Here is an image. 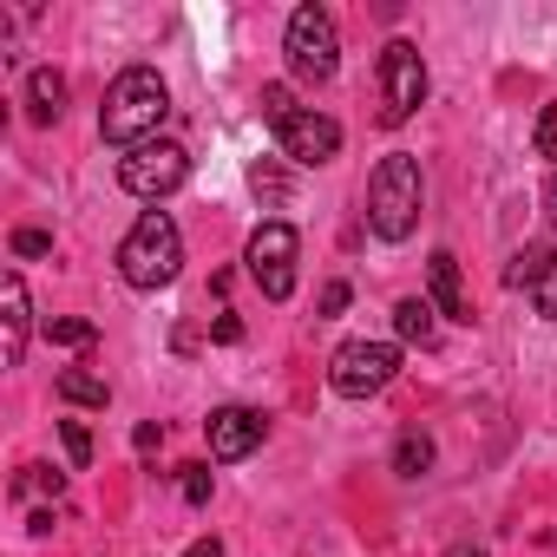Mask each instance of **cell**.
<instances>
[{
  "mask_svg": "<svg viewBox=\"0 0 557 557\" xmlns=\"http://www.w3.org/2000/svg\"><path fill=\"white\" fill-rule=\"evenodd\" d=\"M420 203H426V177H420V158L407 151H387L368 177V230L381 243H407L413 223H420Z\"/></svg>",
  "mask_w": 557,
  "mask_h": 557,
  "instance_id": "obj_2",
  "label": "cell"
},
{
  "mask_svg": "<svg viewBox=\"0 0 557 557\" xmlns=\"http://www.w3.org/2000/svg\"><path fill=\"white\" fill-rule=\"evenodd\" d=\"M537 151H544V158H557V106H544V112H537Z\"/></svg>",
  "mask_w": 557,
  "mask_h": 557,
  "instance_id": "obj_25",
  "label": "cell"
},
{
  "mask_svg": "<svg viewBox=\"0 0 557 557\" xmlns=\"http://www.w3.org/2000/svg\"><path fill=\"white\" fill-rule=\"evenodd\" d=\"M60 440H66V459L73 466H92V433L79 420H60Z\"/></svg>",
  "mask_w": 557,
  "mask_h": 557,
  "instance_id": "obj_22",
  "label": "cell"
},
{
  "mask_svg": "<svg viewBox=\"0 0 557 557\" xmlns=\"http://www.w3.org/2000/svg\"><path fill=\"white\" fill-rule=\"evenodd\" d=\"M210 335L230 348V342H243V322H236V315H216V329H210Z\"/></svg>",
  "mask_w": 557,
  "mask_h": 557,
  "instance_id": "obj_27",
  "label": "cell"
},
{
  "mask_svg": "<svg viewBox=\"0 0 557 557\" xmlns=\"http://www.w3.org/2000/svg\"><path fill=\"white\" fill-rule=\"evenodd\" d=\"M60 485H66V479H60L53 466H21V479H14V498H34V492H53V498H60Z\"/></svg>",
  "mask_w": 557,
  "mask_h": 557,
  "instance_id": "obj_20",
  "label": "cell"
},
{
  "mask_svg": "<svg viewBox=\"0 0 557 557\" xmlns=\"http://www.w3.org/2000/svg\"><path fill=\"white\" fill-rule=\"evenodd\" d=\"M184 498L190 505H210V466H184Z\"/></svg>",
  "mask_w": 557,
  "mask_h": 557,
  "instance_id": "obj_23",
  "label": "cell"
},
{
  "mask_svg": "<svg viewBox=\"0 0 557 557\" xmlns=\"http://www.w3.org/2000/svg\"><path fill=\"white\" fill-rule=\"evenodd\" d=\"M296 112H302V106H296V92H289V86H262V119H269L275 132H283Z\"/></svg>",
  "mask_w": 557,
  "mask_h": 557,
  "instance_id": "obj_19",
  "label": "cell"
},
{
  "mask_svg": "<svg viewBox=\"0 0 557 557\" xmlns=\"http://www.w3.org/2000/svg\"><path fill=\"white\" fill-rule=\"evenodd\" d=\"M275 145H283L289 164H329L342 151V125L329 112H296L283 132H275Z\"/></svg>",
  "mask_w": 557,
  "mask_h": 557,
  "instance_id": "obj_10",
  "label": "cell"
},
{
  "mask_svg": "<svg viewBox=\"0 0 557 557\" xmlns=\"http://www.w3.org/2000/svg\"><path fill=\"white\" fill-rule=\"evenodd\" d=\"M164 112H171V86L158 79V66H125V73L106 86V106H99V138H106V145L138 151V145H151V138H158Z\"/></svg>",
  "mask_w": 557,
  "mask_h": 557,
  "instance_id": "obj_1",
  "label": "cell"
},
{
  "mask_svg": "<svg viewBox=\"0 0 557 557\" xmlns=\"http://www.w3.org/2000/svg\"><path fill=\"white\" fill-rule=\"evenodd\" d=\"M394 329H400V342H413V348H433V342H440V322H433V302H426V296H400V302H394Z\"/></svg>",
  "mask_w": 557,
  "mask_h": 557,
  "instance_id": "obj_15",
  "label": "cell"
},
{
  "mask_svg": "<svg viewBox=\"0 0 557 557\" xmlns=\"http://www.w3.org/2000/svg\"><path fill=\"white\" fill-rule=\"evenodd\" d=\"M92 335H99V329H92L86 315H53V322H47V342H60V348H92Z\"/></svg>",
  "mask_w": 557,
  "mask_h": 557,
  "instance_id": "obj_18",
  "label": "cell"
},
{
  "mask_svg": "<svg viewBox=\"0 0 557 557\" xmlns=\"http://www.w3.org/2000/svg\"><path fill=\"white\" fill-rule=\"evenodd\" d=\"M177 269H184V236H177V223H171V210H145L132 230H125V243H119V275L132 289H171L177 283Z\"/></svg>",
  "mask_w": 557,
  "mask_h": 557,
  "instance_id": "obj_3",
  "label": "cell"
},
{
  "mask_svg": "<svg viewBox=\"0 0 557 557\" xmlns=\"http://www.w3.org/2000/svg\"><path fill=\"white\" fill-rule=\"evenodd\" d=\"M283 53H289V73H296V79L329 86L335 66H342L335 14H329V8H296V14H289V34H283Z\"/></svg>",
  "mask_w": 557,
  "mask_h": 557,
  "instance_id": "obj_4",
  "label": "cell"
},
{
  "mask_svg": "<svg viewBox=\"0 0 557 557\" xmlns=\"http://www.w3.org/2000/svg\"><path fill=\"white\" fill-rule=\"evenodd\" d=\"M60 400H73V407H106L112 387H106L99 374H86V368H66V374H60Z\"/></svg>",
  "mask_w": 557,
  "mask_h": 557,
  "instance_id": "obj_17",
  "label": "cell"
},
{
  "mask_svg": "<svg viewBox=\"0 0 557 557\" xmlns=\"http://www.w3.org/2000/svg\"><path fill=\"white\" fill-rule=\"evenodd\" d=\"M296 256H302V236L289 223H262L249 236V275H256V289L269 302H289L296 296Z\"/></svg>",
  "mask_w": 557,
  "mask_h": 557,
  "instance_id": "obj_8",
  "label": "cell"
},
{
  "mask_svg": "<svg viewBox=\"0 0 557 557\" xmlns=\"http://www.w3.org/2000/svg\"><path fill=\"white\" fill-rule=\"evenodd\" d=\"M262 433H269V420H262L256 407H216V413L203 420L210 459H249V453L262 446Z\"/></svg>",
  "mask_w": 557,
  "mask_h": 557,
  "instance_id": "obj_11",
  "label": "cell"
},
{
  "mask_svg": "<svg viewBox=\"0 0 557 557\" xmlns=\"http://www.w3.org/2000/svg\"><path fill=\"white\" fill-rule=\"evenodd\" d=\"M47 249H53L47 230H14V256H47Z\"/></svg>",
  "mask_w": 557,
  "mask_h": 557,
  "instance_id": "obj_24",
  "label": "cell"
},
{
  "mask_svg": "<svg viewBox=\"0 0 557 557\" xmlns=\"http://www.w3.org/2000/svg\"><path fill=\"white\" fill-rule=\"evenodd\" d=\"M394 374H400V348H394V342H348V348H335V361H329V387H335L342 400H368V394H381Z\"/></svg>",
  "mask_w": 557,
  "mask_h": 557,
  "instance_id": "obj_7",
  "label": "cell"
},
{
  "mask_svg": "<svg viewBox=\"0 0 557 557\" xmlns=\"http://www.w3.org/2000/svg\"><path fill=\"white\" fill-rule=\"evenodd\" d=\"M27 112H34V125H53L66 112V79L53 66H34L27 73Z\"/></svg>",
  "mask_w": 557,
  "mask_h": 557,
  "instance_id": "obj_14",
  "label": "cell"
},
{
  "mask_svg": "<svg viewBox=\"0 0 557 557\" xmlns=\"http://www.w3.org/2000/svg\"><path fill=\"white\" fill-rule=\"evenodd\" d=\"M184 557H223V544H216V537H197V544H190Z\"/></svg>",
  "mask_w": 557,
  "mask_h": 557,
  "instance_id": "obj_29",
  "label": "cell"
},
{
  "mask_svg": "<svg viewBox=\"0 0 557 557\" xmlns=\"http://www.w3.org/2000/svg\"><path fill=\"white\" fill-rule=\"evenodd\" d=\"M0 322H8V348H0V361L21 368V361H27V335H34V302H27L21 269L0 275Z\"/></svg>",
  "mask_w": 557,
  "mask_h": 557,
  "instance_id": "obj_12",
  "label": "cell"
},
{
  "mask_svg": "<svg viewBox=\"0 0 557 557\" xmlns=\"http://www.w3.org/2000/svg\"><path fill=\"white\" fill-rule=\"evenodd\" d=\"M348 296H355L348 283H329V289H322V322H335V315L348 309Z\"/></svg>",
  "mask_w": 557,
  "mask_h": 557,
  "instance_id": "obj_26",
  "label": "cell"
},
{
  "mask_svg": "<svg viewBox=\"0 0 557 557\" xmlns=\"http://www.w3.org/2000/svg\"><path fill=\"white\" fill-rule=\"evenodd\" d=\"M426 106V60L413 40H387L381 53V125H407Z\"/></svg>",
  "mask_w": 557,
  "mask_h": 557,
  "instance_id": "obj_6",
  "label": "cell"
},
{
  "mask_svg": "<svg viewBox=\"0 0 557 557\" xmlns=\"http://www.w3.org/2000/svg\"><path fill=\"white\" fill-rule=\"evenodd\" d=\"M426 283H433V309L446 322H472V296H466V275H459V256L453 249H433L426 256Z\"/></svg>",
  "mask_w": 557,
  "mask_h": 557,
  "instance_id": "obj_13",
  "label": "cell"
},
{
  "mask_svg": "<svg viewBox=\"0 0 557 557\" xmlns=\"http://www.w3.org/2000/svg\"><path fill=\"white\" fill-rule=\"evenodd\" d=\"M184 177H190V151L171 145V138H151V145L119 158V184L132 197H145V203H164L171 190H184Z\"/></svg>",
  "mask_w": 557,
  "mask_h": 557,
  "instance_id": "obj_5",
  "label": "cell"
},
{
  "mask_svg": "<svg viewBox=\"0 0 557 557\" xmlns=\"http://www.w3.org/2000/svg\"><path fill=\"white\" fill-rule=\"evenodd\" d=\"M394 472H400V479H420V472H433V440H426L420 426H407V433L394 440Z\"/></svg>",
  "mask_w": 557,
  "mask_h": 557,
  "instance_id": "obj_16",
  "label": "cell"
},
{
  "mask_svg": "<svg viewBox=\"0 0 557 557\" xmlns=\"http://www.w3.org/2000/svg\"><path fill=\"white\" fill-rule=\"evenodd\" d=\"M446 557H485V550H479V544H453Z\"/></svg>",
  "mask_w": 557,
  "mask_h": 557,
  "instance_id": "obj_30",
  "label": "cell"
},
{
  "mask_svg": "<svg viewBox=\"0 0 557 557\" xmlns=\"http://www.w3.org/2000/svg\"><path fill=\"white\" fill-rule=\"evenodd\" d=\"M505 289H524L544 322H557V243H524L505 262Z\"/></svg>",
  "mask_w": 557,
  "mask_h": 557,
  "instance_id": "obj_9",
  "label": "cell"
},
{
  "mask_svg": "<svg viewBox=\"0 0 557 557\" xmlns=\"http://www.w3.org/2000/svg\"><path fill=\"white\" fill-rule=\"evenodd\" d=\"M249 190H256V197H269V203H283V197H289V177L262 158V164H249Z\"/></svg>",
  "mask_w": 557,
  "mask_h": 557,
  "instance_id": "obj_21",
  "label": "cell"
},
{
  "mask_svg": "<svg viewBox=\"0 0 557 557\" xmlns=\"http://www.w3.org/2000/svg\"><path fill=\"white\" fill-rule=\"evenodd\" d=\"M544 216H550V223H557V171H550V177H544Z\"/></svg>",
  "mask_w": 557,
  "mask_h": 557,
  "instance_id": "obj_28",
  "label": "cell"
}]
</instances>
